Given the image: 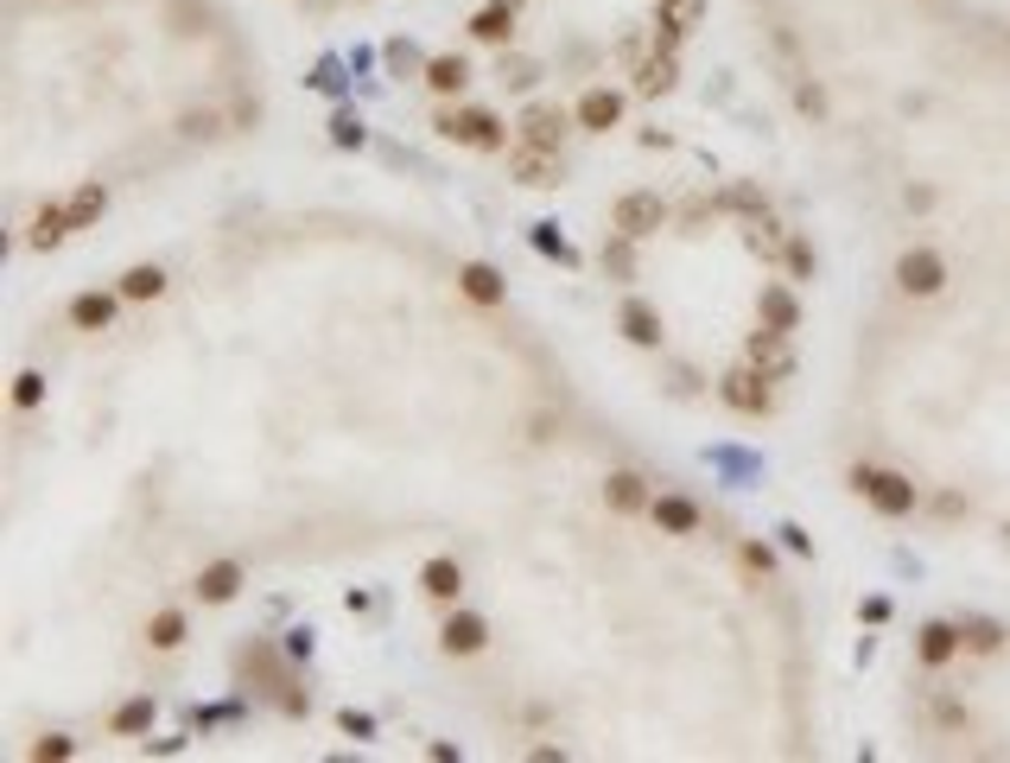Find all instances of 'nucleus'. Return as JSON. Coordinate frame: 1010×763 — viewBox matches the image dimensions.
<instances>
[{"label":"nucleus","instance_id":"1","mask_svg":"<svg viewBox=\"0 0 1010 763\" xmlns=\"http://www.w3.org/2000/svg\"><path fill=\"white\" fill-rule=\"evenodd\" d=\"M852 490L871 497L877 515H909L915 509V483L903 478V471H871V464H859V471H852Z\"/></svg>","mask_w":1010,"mask_h":763},{"label":"nucleus","instance_id":"2","mask_svg":"<svg viewBox=\"0 0 1010 763\" xmlns=\"http://www.w3.org/2000/svg\"><path fill=\"white\" fill-rule=\"evenodd\" d=\"M439 134L445 140H457V147H477V153H496L503 147L508 127L490 115V108H457V115H439Z\"/></svg>","mask_w":1010,"mask_h":763},{"label":"nucleus","instance_id":"3","mask_svg":"<svg viewBox=\"0 0 1010 763\" xmlns=\"http://www.w3.org/2000/svg\"><path fill=\"white\" fill-rule=\"evenodd\" d=\"M896 286H903L909 300H935L940 286H947V261H940L935 249H903V261H896Z\"/></svg>","mask_w":1010,"mask_h":763},{"label":"nucleus","instance_id":"4","mask_svg":"<svg viewBox=\"0 0 1010 763\" xmlns=\"http://www.w3.org/2000/svg\"><path fill=\"white\" fill-rule=\"evenodd\" d=\"M744 363H750L757 376H769V382H788V376H795V356H788V331H769V325H762L757 337H750Z\"/></svg>","mask_w":1010,"mask_h":763},{"label":"nucleus","instance_id":"5","mask_svg":"<svg viewBox=\"0 0 1010 763\" xmlns=\"http://www.w3.org/2000/svg\"><path fill=\"white\" fill-rule=\"evenodd\" d=\"M661 217H667V210L655 203V191H630V198H617V210H610V223L623 229L630 242H642V236H655V229H661Z\"/></svg>","mask_w":1010,"mask_h":763},{"label":"nucleus","instance_id":"6","mask_svg":"<svg viewBox=\"0 0 1010 763\" xmlns=\"http://www.w3.org/2000/svg\"><path fill=\"white\" fill-rule=\"evenodd\" d=\"M718 395H725V407H737V414H769V376H757L750 363L718 382Z\"/></svg>","mask_w":1010,"mask_h":763},{"label":"nucleus","instance_id":"7","mask_svg":"<svg viewBox=\"0 0 1010 763\" xmlns=\"http://www.w3.org/2000/svg\"><path fill=\"white\" fill-rule=\"evenodd\" d=\"M439 642H445V656H477L483 642H490V624H483L477 610H452L445 630H439Z\"/></svg>","mask_w":1010,"mask_h":763},{"label":"nucleus","instance_id":"8","mask_svg":"<svg viewBox=\"0 0 1010 763\" xmlns=\"http://www.w3.org/2000/svg\"><path fill=\"white\" fill-rule=\"evenodd\" d=\"M617 331L630 337V344H642V351H655L661 344V312L649 300H623V312H617Z\"/></svg>","mask_w":1010,"mask_h":763},{"label":"nucleus","instance_id":"9","mask_svg":"<svg viewBox=\"0 0 1010 763\" xmlns=\"http://www.w3.org/2000/svg\"><path fill=\"white\" fill-rule=\"evenodd\" d=\"M235 592H242V566H235V560H210V566L198 573V598H203V605H229Z\"/></svg>","mask_w":1010,"mask_h":763},{"label":"nucleus","instance_id":"10","mask_svg":"<svg viewBox=\"0 0 1010 763\" xmlns=\"http://www.w3.org/2000/svg\"><path fill=\"white\" fill-rule=\"evenodd\" d=\"M649 515H655L661 534H699V522H706V515H699V503H686V497H655V503H649Z\"/></svg>","mask_w":1010,"mask_h":763},{"label":"nucleus","instance_id":"11","mask_svg":"<svg viewBox=\"0 0 1010 763\" xmlns=\"http://www.w3.org/2000/svg\"><path fill=\"white\" fill-rule=\"evenodd\" d=\"M623 122V96L617 90H585L579 96V127H591V134H604V127Z\"/></svg>","mask_w":1010,"mask_h":763},{"label":"nucleus","instance_id":"12","mask_svg":"<svg viewBox=\"0 0 1010 763\" xmlns=\"http://www.w3.org/2000/svg\"><path fill=\"white\" fill-rule=\"evenodd\" d=\"M115 305H122V293H76V300H71V325L76 331H102L108 318H115Z\"/></svg>","mask_w":1010,"mask_h":763},{"label":"nucleus","instance_id":"13","mask_svg":"<svg viewBox=\"0 0 1010 763\" xmlns=\"http://www.w3.org/2000/svg\"><path fill=\"white\" fill-rule=\"evenodd\" d=\"M508 32H515V7H503V0H490L477 20H471V39H477V45H508Z\"/></svg>","mask_w":1010,"mask_h":763},{"label":"nucleus","instance_id":"14","mask_svg":"<svg viewBox=\"0 0 1010 763\" xmlns=\"http://www.w3.org/2000/svg\"><path fill=\"white\" fill-rule=\"evenodd\" d=\"M457 286H464V300H477V305H503V274H496L490 261H471V268L457 274Z\"/></svg>","mask_w":1010,"mask_h":763},{"label":"nucleus","instance_id":"15","mask_svg":"<svg viewBox=\"0 0 1010 763\" xmlns=\"http://www.w3.org/2000/svg\"><path fill=\"white\" fill-rule=\"evenodd\" d=\"M420 592H427V598H439V605H452L457 592H464V573H457V560H427V573H420Z\"/></svg>","mask_w":1010,"mask_h":763},{"label":"nucleus","instance_id":"16","mask_svg":"<svg viewBox=\"0 0 1010 763\" xmlns=\"http://www.w3.org/2000/svg\"><path fill=\"white\" fill-rule=\"evenodd\" d=\"M960 642H966V636L954 630V624H922V642H915V649H922V661H928V668H940V661L960 656Z\"/></svg>","mask_w":1010,"mask_h":763},{"label":"nucleus","instance_id":"17","mask_svg":"<svg viewBox=\"0 0 1010 763\" xmlns=\"http://www.w3.org/2000/svg\"><path fill=\"white\" fill-rule=\"evenodd\" d=\"M757 318L769 331H795V325H801V305H795V293H788V286H769V293L757 300Z\"/></svg>","mask_w":1010,"mask_h":763},{"label":"nucleus","instance_id":"18","mask_svg":"<svg viewBox=\"0 0 1010 763\" xmlns=\"http://www.w3.org/2000/svg\"><path fill=\"white\" fill-rule=\"evenodd\" d=\"M515 185H559V166H554V153L547 147H528V153H515Z\"/></svg>","mask_w":1010,"mask_h":763},{"label":"nucleus","instance_id":"19","mask_svg":"<svg viewBox=\"0 0 1010 763\" xmlns=\"http://www.w3.org/2000/svg\"><path fill=\"white\" fill-rule=\"evenodd\" d=\"M64 236H71V203H45L32 217V249H57Z\"/></svg>","mask_w":1010,"mask_h":763},{"label":"nucleus","instance_id":"20","mask_svg":"<svg viewBox=\"0 0 1010 763\" xmlns=\"http://www.w3.org/2000/svg\"><path fill=\"white\" fill-rule=\"evenodd\" d=\"M604 503H610V509H623V515H635V509H649L655 497L642 490V478H635V471H617V478L604 483Z\"/></svg>","mask_w":1010,"mask_h":763},{"label":"nucleus","instance_id":"21","mask_svg":"<svg viewBox=\"0 0 1010 763\" xmlns=\"http://www.w3.org/2000/svg\"><path fill=\"white\" fill-rule=\"evenodd\" d=\"M635 90H642V96H667V90H674V58H667V51L642 58V71H635Z\"/></svg>","mask_w":1010,"mask_h":763},{"label":"nucleus","instance_id":"22","mask_svg":"<svg viewBox=\"0 0 1010 763\" xmlns=\"http://www.w3.org/2000/svg\"><path fill=\"white\" fill-rule=\"evenodd\" d=\"M464 83H471L464 58H432V64H427V90H439V96H457Z\"/></svg>","mask_w":1010,"mask_h":763},{"label":"nucleus","instance_id":"23","mask_svg":"<svg viewBox=\"0 0 1010 763\" xmlns=\"http://www.w3.org/2000/svg\"><path fill=\"white\" fill-rule=\"evenodd\" d=\"M115 293H122V300H159V293H166V274H159V268H127Z\"/></svg>","mask_w":1010,"mask_h":763},{"label":"nucleus","instance_id":"24","mask_svg":"<svg viewBox=\"0 0 1010 763\" xmlns=\"http://www.w3.org/2000/svg\"><path fill=\"white\" fill-rule=\"evenodd\" d=\"M559 108H528V115H522V134H528V147H554L559 140Z\"/></svg>","mask_w":1010,"mask_h":763},{"label":"nucleus","instance_id":"25","mask_svg":"<svg viewBox=\"0 0 1010 763\" xmlns=\"http://www.w3.org/2000/svg\"><path fill=\"white\" fill-rule=\"evenodd\" d=\"M102 210H108V191H102V185H83V191L71 198V229H90Z\"/></svg>","mask_w":1010,"mask_h":763},{"label":"nucleus","instance_id":"26","mask_svg":"<svg viewBox=\"0 0 1010 763\" xmlns=\"http://www.w3.org/2000/svg\"><path fill=\"white\" fill-rule=\"evenodd\" d=\"M108 725H115V738H134V732H147V725H152V700H147V693H140V700H127V707L115 712V719H108Z\"/></svg>","mask_w":1010,"mask_h":763},{"label":"nucleus","instance_id":"27","mask_svg":"<svg viewBox=\"0 0 1010 763\" xmlns=\"http://www.w3.org/2000/svg\"><path fill=\"white\" fill-rule=\"evenodd\" d=\"M147 642L152 649H178V642H185V617H178V610H159L147 624Z\"/></svg>","mask_w":1010,"mask_h":763},{"label":"nucleus","instance_id":"28","mask_svg":"<svg viewBox=\"0 0 1010 763\" xmlns=\"http://www.w3.org/2000/svg\"><path fill=\"white\" fill-rule=\"evenodd\" d=\"M750 249H757V254H782L788 249V242H782V223H769V217L757 210V217H750Z\"/></svg>","mask_w":1010,"mask_h":763},{"label":"nucleus","instance_id":"29","mask_svg":"<svg viewBox=\"0 0 1010 763\" xmlns=\"http://www.w3.org/2000/svg\"><path fill=\"white\" fill-rule=\"evenodd\" d=\"M966 649H979V656H991V649H998V642H1004L1010 630H998V624H986V617H972V624H966Z\"/></svg>","mask_w":1010,"mask_h":763},{"label":"nucleus","instance_id":"30","mask_svg":"<svg viewBox=\"0 0 1010 763\" xmlns=\"http://www.w3.org/2000/svg\"><path fill=\"white\" fill-rule=\"evenodd\" d=\"M39 401H45V376H39V369L13 376V407H39Z\"/></svg>","mask_w":1010,"mask_h":763},{"label":"nucleus","instance_id":"31","mask_svg":"<svg viewBox=\"0 0 1010 763\" xmlns=\"http://www.w3.org/2000/svg\"><path fill=\"white\" fill-rule=\"evenodd\" d=\"M782 261H788V268H795V274H801V280H808V274H813V249H808V242H801V236H788V249H782Z\"/></svg>","mask_w":1010,"mask_h":763},{"label":"nucleus","instance_id":"32","mask_svg":"<svg viewBox=\"0 0 1010 763\" xmlns=\"http://www.w3.org/2000/svg\"><path fill=\"white\" fill-rule=\"evenodd\" d=\"M71 751H76V744H71V738H57V732H51V738H39V744H32V757H39V763H45V757L57 763V757H71Z\"/></svg>","mask_w":1010,"mask_h":763},{"label":"nucleus","instance_id":"33","mask_svg":"<svg viewBox=\"0 0 1010 763\" xmlns=\"http://www.w3.org/2000/svg\"><path fill=\"white\" fill-rule=\"evenodd\" d=\"M534 249H547V254H559V261H572V249H566V242L554 236V223H540V229H534Z\"/></svg>","mask_w":1010,"mask_h":763},{"label":"nucleus","instance_id":"34","mask_svg":"<svg viewBox=\"0 0 1010 763\" xmlns=\"http://www.w3.org/2000/svg\"><path fill=\"white\" fill-rule=\"evenodd\" d=\"M737 560H744V566H750V573H769V566H776V560H769V547H757V541H750V547H744V554H737Z\"/></svg>","mask_w":1010,"mask_h":763},{"label":"nucleus","instance_id":"35","mask_svg":"<svg viewBox=\"0 0 1010 763\" xmlns=\"http://www.w3.org/2000/svg\"><path fill=\"white\" fill-rule=\"evenodd\" d=\"M330 134H337L344 147H356V140H362V127H356V115H337V127H330Z\"/></svg>","mask_w":1010,"mask_h":763},{"label":"nucleus","instance_id":"36","mask_svg":"<svg viewBox=\"0 0 1010 763\" xmlns=\"http://www.w3.org/2000/svg\"><path fill=\"white\" fill-rule=\"evenodd\" d=\"M1004 534H1010V529H1004Z\"/></svg>","mask_w":1010,"mask_h":763}]
</instances>
